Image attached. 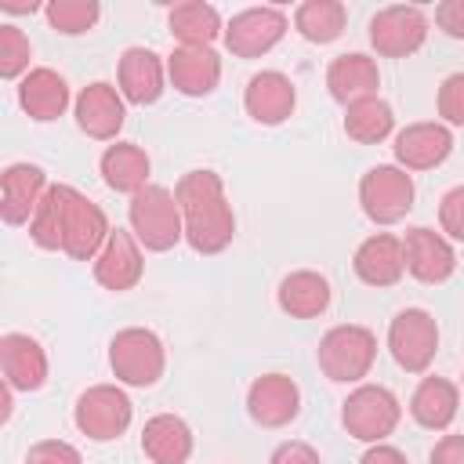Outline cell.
I'll return each mask as SVG.
<instances>
[{
  "instance_id": "cell-15",
  "label": "cell",
  "mask_w": 464,
  "mask_h": 464,
  "mask_svg": "<svg viewBox=\"0 0 464 464\" xmlns=\"http://www.w3.org/2000/svg\"><path fill=\"white\" fill-rule=\"evenodd\" d=\"M395 163L402 170H435L450 160L453 152V130L439 120H420V123H410L395 134Z\"/></svg>"
},
{
  "instance_id": "cell-36",
  "label": "cell",
  "mask_w": 464,
  "mask_h": 464,
  "mask_svg": "<svg viewBox=\"0 0 464 464\" xmlns=\"http://www.w3.org/2000/svg\"><path fill=\"white\" fill-rule=\"evenodd\" d=\"M25 464H83V457L65 439H40V442L29 446Z\"/></svg>"
},
{
  "instance_id": "cell-28",
  "label": "cell",
  "mask_w": 464,
  "mask_h": 464,
  "mask_svg": "<svg viewBox=\"0 0 464 464\" xmlns=\"http://www.w3.org/2000/svg\"><path fill=\"white\" fill-rule=\"evenodd\" d=\"M98 170H102V181L112 188V192H141L149 185V174H152V160L141 145L134 141H112L102 160H98Z\"/></svg>"
},
{
  "instance_id": "cell-9",
  "label": "cell",
  "mask_w": 464,
  "mask_h": 464,
  "mask_svg": "<svg viewBox=\"0 0 464 464\" xmlns=\"http://www.w3.org/2000/svg\"><path fill=\"white\" fill-rule=\"evenodd\" d=\"M112 236V225L105 218V210L87 199L80 188H65V225H62V254H69L72 261H94L105 246V239Z\"/></svg>"
},
{
  "instance_id": "cell-21",
  "label": "cell",
  "mask_w": 464,
  "mask_h": 464,
  "mask_svg": "<svg viewBox=\"0 0 464 464\" xmlns=\"http://www.w3.org/2000/svg\"><path fill=\"white\" fill-rule=\"evenodd\" d=\"M167 80L185 98H207L221 83V58L214 47H174L167 58Z\"/></svg>"
},
{
  "instance_id": "cell-37",
  "label": "cell",
  "mask_w": 464,
  "mask_h": 464,
  "mask_svg": "<svg viewBox=\"0 0 464 464\" xmlns=\"http://www.w3.org/2000/svg\"><path fill=\"white\" fill-rule=\"evenodd\" d=\"M439 228H442L450 239L464 243V185L450 188V192L439 199Z\"/></svg>"
},
{
  "instance_id": "cell-31",
  "label": "cell",
  "mask_w": 464,
  "mask_h": 464,
  "mask_svg": "<svg viewBox=\"0 0 464 464\" xmlns=\"http://www.w3.org/2000/svg\"><path fill=\"white\" fill-rule=\"evenodd\" d=\"M348 7L341 0H304L294 11V29L308 44H334L344 33Z\"/></svg>"
},
{
  "instance_id": "cell-26",
  "label": "cell",
  "mask_w": 464,
  "mask_h": 464,
  "mask_svg": "<svg viewBox=\"0 0 464 464\" xmlns=\"http://www.w3.org/2000/svg\"><path fill=\"white\" fill-rule=\"evenodd\" d=\"M330 279L312 272V268H297L290 276L279 279V290H276V301L279 308L290 315V319H315L330 308Z\"/></svg>"
},
{
  "instance_id": "cell-40",
  "label": "cell",
  "mask_w": 464,
  "mask_h": 464,
  "mask_svg": "<svg viewBox=\"0 0 464 464\" xmlns=\"http://www.w3.org/2000/svg\"><path fill=\"white\" fill-rule=\"evenodd\" d=\"M428 464H464V435H442L431 446Z\"/></svg>"
},
{
  "instance_id": "cell-43",
  "label": "cell",
  "mask_w": 464,
  "mask_h": 464,
  "mask_svg": "<svg viewBox=\"0 0 464 464\" xmlns=\"http://www.w3.org/2000/svg\"><path fill=\"white\" fill-rule=\"evenodd\" d=\"M460 388H464V373H460Z\"/></svg>"
},
{
  "instance_id": "cell-18",
  "label": "cell",
  "mask_w": 464,
  "mask_h": 464,
  "mask_svg": "<svg viewBox=\"0 0 464 464\" xmlns=\"http://www.w3.org/2000/svg\"><path fill=\"white\" fill-rule=\"evenodd\" d=\"M47 174L36 163H7L0 174V218L7 225H29L47 196Z\"/></svg>"
},
{
  "instance_id": "cell-8",
  "label": "cell",
  "mask_w": 464,
  "mask_h": 464,
  "mask_svg": "<svg viewBox=\"0 0 464 464\" xmlns=\"http://www.w3.org/2000/svg\"><path fill=\"white\" fill-rule=\"evenodd\" d=\"M388 352L399 370L424 373L439 352V323L428 308H402L388 323Z\"/></svg>"
},
{
  "instance_id": "cell-19",
  "label": "cell",
  "mask_w": 464,
  "mask_h": 464,
  "mask_svg": "<svg viewBox=\"0 0 464 464\" xmlns=\"http://www.w3.org/2000/svg\"><path fill=\"white\" fill-rule=\"evenodd\" d=\"M116 87H120L123 102H130V105H152V102H160V94L167 87V65H163V58L156 51H149V47H127L120 54Z\"/></svg>"
},
{
  "instance_id": "cell-6",
  "label": "cell",
  "mask_w": 464,
  "mask_h": 464,
  "mask_svg": "<svg viewBox=\"0 0 464 464\" xmlns=\"http://www.w3.org/2000/svg\"><path fill=\"white\" fill-rule=\"evenodd\" d=\"M413 178L399 163H377L359 178V207L373 225H395L413 210Z\"/></svg>"
},
{
  "instance_id": "cell-27",
  "label": "cell",
  "mask_w": 464,
  "mask_h": 464,
  "mask_svg": "<svg viewBox=\"0 0 464 464\" xmlns=\"http://www.w3.org/2000/svg\"><path fill=\"white\" fill-rule=\"evenodd\" d=\"M460 410V388L450 377H420L410 395V417L428 431H446Z\"/></svg>"
},
{
  "instance_id": "cell-34",
  "label": "cell",
  "mask_w": 464,
  "mask_h": 464,
  "mask_svg": "<svg viewBox=\"0 0 464 464\" xmlns=\"http://www.w3.org/2000/svg\"><path fill=\"white\" fill-rule=\"evenodd\" d=\"M29 58H33L29 36L18 25L4 22L0 25V76L4 80H22L29 72Z\"/></svg>"
},
{
  "instance_id": "cell-22",
  "label": "cell",
  "mask_w": 464,
  "mask_h": 464,
  "mask_svg": "<svg viewBox=\"0 0 464 464\" xmlns=\"http://www.w3.org/2000/svg\"><path fill=\"white\" fill-rule=\"evenodd\" d=\"M355 276L366 286H395L406 276V254H402V239L392 232H373L355 246L352 257Z\"/></svg>"
},
{
  "instance_id": "cell-5",
  "label": "cell",
  "mask_w": 464,
  "mask_h": 464,
  "mask_svg": "<svg viewBox=\"0 0 464 464\" xmlns=\"http://www.w3.org/2000/svg\"><path fill=\"white\" fill-rule=\"evenodd\" d=\"M402 420V406L395 399L392 388L384 384H359L355 392H348V399L341 402V424L352 439L373 446L384 442Z\"/></svg>"
},
{
  "instance_id": "cell-41",
  "label": "cell",
  "mask_w": 464,
  "mask_h": 464,
  "mask_svg": "<svg viewBox=\"0 0 464 464\" xmlns=\"http://www.w3.org/2000/svg\"><path fill=\"white\" fill-rule=\"evenodd\" d=\"M359 464H410L406 460V453L399 450V446H388V442H373L362 457H359Z\"/></svg>"
},
{
  "instance_id": "cell-11",
  "label": "cell",
  "mask_w": 464,
  "mask_h": 464,
  "mask_svg": "<svg viewBox=\"0 0 464 464\" xmlns=\"http://www.w3.org/2000/svg\"><path fill=\"white\" fill-rule=\"evenodd\" d=\"M428 40V14L417 4H392L370 18V47L381 58H406Z\"/></svg>"
},
{
  "instance_id": "cell-1",
  "label": "cell",
  "mask_w": 464,
  "mask_h": 464,
  "mask_svg": "<svg viewBox=\"0 0 464 464\" xmlns=\"http://www.w3.org/2000/svg\"><path fill=\"white\" fill-rule=\"evenodd\" d=\"M174 196H178L181 221H185V243L196 254L214 257L236 239V210L225 196L221 174H214L207 167L188 170L178 178Z\"/></svg>"
},
{
  "instance_id": "cell-12",
  "label": "cell",
  "mask_w": 464,
  "mask_h": 464,
  "mask_svg": "<svg viewBox=\"0 0 464 464\" xmlns=\"http://www.w3.org/2000/svg\"><path fill=\"white\" fill-rule=\"evenodd\" d=\"M72 116L87 138L116 141V134L123 130V120H127V102H123L120 87H112L109 80H94V83L80 87V94L72 102Z\"/></svg>"
},
{
  "instance_id": "cell-30",
  "label": "cell",
  "mask_w": 464,
  "mask_h": 464,
  "mask_svg": "<svg viewBox=\"0 0 464 464\" xmlns=\"http://www.w3.org/2000/svg\"><path fill=\"white\" fill-rule=\"evenodd\" d=\"M395 130V112L381 94L344 105V134L359 145H377Z\"/></svg>"
},
{
  "instance_id": "cell-10",
  "label": "cell",
  "mask_w": 464,
  "mask_h": 464,
  "mask_svg": "<svg viewBox=\"0 0 464 464\" xmlns=\"http://www.w3.org/2000/svg\"><path fill=\"white\" fill-rule=\"evenodd\" d=\"M286 29H290L286 11L261 4V7H246V11L232 14L221 40L236 58H261L286 36Z\"/></svg>"
},
{
  "instance_id": "cell-32",
  "label": "cell",
  "mask_w": 464,
  "mask_h": 464,
  "mask_svg": "<svg viewBox=\"0 0 464 464\" xmlns=\"http://www.w3.org/2000/svg\"><path fill=\"white\" fill-rule=\"evenodd\" d=\"M65 188L69 185H51L47 196L40 199L33 221H29V239L40 250H62V225H65Z\"/></svg>"
},
{
  "instance_id": "cell-35",
  "label": "cell",
  "mask_w": 464,
  "mask_h": 464,
  "mask_svg": "<svg viewBox=\"0 0 464 464\" xmlns=\"http://www.w3.org/2000/svg\"><path fill=\"white\" fill-rule=\"evenodd\" d=\"M439 116L446 127H464V72H450L442 83H439Z\"/></svg>"
},
{
  "instance_id": "cell-14",
  "label": "cell",
  "mask_w": 464,
  "mask_h": 464,
  "mask_svg": "<svg viewBox=\"0 0 464 464\" xmlns=\"http://www.w3.org/2000/svg\"><path fill=\"white\" fill-rule=\"evenodd\" d=\"M402 254H406V272L417 279V283H428V286H439L446 283L453 272H457V250L453 243L428 228V225H417L402 236Z\"/></svg>"
},
{
  "instance_id": "cell-25",
  "label": "cell",
  "mask_w": 464,
  "mask_h": 464,
  "mask_svg": "<svg viewBox=\"0 0 464 464\" xmlns=\"http://www.w3.org/2000/svg\"><path fill=\"white\" fill-rule=\"evenodd\" d=\"M192 428L178 413H156L141 428V453L152 464H185L192 457Z\"/></svg>"
},
{
  "instance_id": "cell-16",
  "label": "cell",
  "mask_w": 464,
  "mask_h": 464,
  "mask_svg": "<svg viewBox=\"0 0 464 464\" xmlns=\"http://www.w3.org/2000/svg\"><path fill=\"white\" fill-rule=\"evenodd\" d=\"M297 105V87L286 72L279 69H261L246 80V91H243V109L254 123L261 127H279L283 120H290Z\"/></svg>"
},
{
  "instance_id": "cell-24",
  "label": "cell",
  "mask_w": 464,
  "mask_h": 464,
  "mask_svg": "<svg viewBox=\"0 0 464 464\" xmlns=\"http://www.w3.org/2000/svg\"><path fill=\"white\" fill-rule=\"evenodd\" d=\"M377 87H381L377 62L370 54H362V51H344L326 65V91L341 105L370 98V94H377Z\"/></svg>"
},
{
  "instance_id": "cell-3",
  "label": "cell",
  "mask_w": 464,
  "mask_h": 464,
  "mask_svg": "<svg viewBox=\"0 0 464 464\" xmlns=\"http://www.w3.org/2000/svg\"><path fill=\"white\" fill-rule=\"evenodd\" d=\"M112 377L127 388H152L167 370V348L149 326H123L109 341Z\"/></svg>"
},
{
  "instance_id": "cell-29",
  "label": "cell",
  "mask_w": 464,
  "mask_h": 464,
  "mask_svg": "<svg viewBox=\"0 0 464 464\" xmlns=\"http://www.w3.org/2000/svg\"><path fill=\"white\" fill-rule=\"evenodd\" d=\"M167 25H170V33L178 36L181 47H210L218 36H225V25H221L218 7L214 4H203V0L174 4L170 14H167Z\"/></svg>"
},
{
  "instance_id": "cell-7",
  "label": "cell",
  "mask_w": 464,
  "mask_h": 464,
  "mask_svg": "<svg viewBox=\"0 0 464 464\" xmlns=\"http://www.w3.org/2000/svg\"><path fill=\"white\" fill-rule=\"evenodd\" d=\"M134 420V402L120 384H91L80 392L72 406V424L91 442H112L120 439Z\"/></svg>"
},
{
  "instance_id": "cell-20",
  "label": "cell",
  "mask_w": 464,
  "mask_h": 464,
  "mask_svg": "<svg viewBox=\"0 0 464 464\" xmlns=\"http://www.w3.org/2000/svg\"><path fill=\"white\" fill-rule=\"evenodd\" d=\"M0 370L4 384L14 392H36L47 384V352L36 337L29 334H4L0 337Z\"/></svg>"
},
{
  "instance_id": "cell-2",
  "label": "cell",
  "mask_w": 464,
  "mask_h": 464,
  "mask_svg": "<svg viewBox=\"0 0 464 464\" xmlns=\"http://www.w3.org/2000/svg\"><path fill=\"white\" fill-rule=\"evenodd\" d=\"M127 221H130L134 239H138L145 250H152V254L174 250V246L185 239V221H181L178 196H174V188L156 185V181H149L141 192L130 196V203H127Z\"/></svg>"
},
{
  "instance_id": "cell-33",
  "label": "cell",
  "mask_w": 464,
  "mask_h": 464,
  "mask_svg": "<svg viewBox=\"0 0 464 464\" xmlns=\"http://www.w3.org/2000/svg\"><path fill=\"white\" fill-rule=\"evenodd\" d=\"M44 14H47L51 29H58L62 36H83L102 18V4L98 0H51L44 7Z\"/></svg>"
},
{
  "instance_id": "cell-39",
  "label": "cell",
  "mask_w": 464,
  "mask_h": 464,
  "mask_svg": "<svg viewBox=\"0 0 464 464\" xmlns=\"http://www.w3.org/2000/svg\"><path fill=\"white\" fill-rule=\"evenodd\" d=\"M435 25L453 36V40H464V0H442L435 7Z\"/></svg>"
},
{
  "instance_id": "cell-42",
  "label": "cell",
  "mask_w": 464,
  "mask_h": 464,
  "mask_svg": "<svg viewBox=\"0 0 464 464\" xmlns=\"http://www.w3.org/2000/svg\"><path fill=\"white\" fill-rule=\"evenodd\" d=\"M0 7L11 11V14H33L40 4H36V0H33V4H22V0H0Z\"/></svg>"
},
{
  "instance_id": "cell-13",
  "label": "cell",
  "mask_w": 464,
  "mask_h": 464,
  "mask_svg": "<svg viewBox=\"0 0 464 464\" xmlns=\"http://www.w3.org/2000/svg\"><path fill=\"white\" fill-rule=\"evenodd\" d=\"M246 413L261 428H286L301 413V388L286 373H261L246 388Z\"/></svg>"
},
{
  "instance_id": "cell-38",
  "label": "cell",
  "mask_w": 464,
  "mask_h": 464,
  "mask_svg": "<svg viewBox=\"0 0 464 464\" xmlns=\"http://www.w3.org/2000/svg\"><path fill=\"white\" fill-rule=\"evenodd\" d=\"M268 464H323V460H319L315 446H308V442H301V439H290V442H279V446L272 450Z\"/></svg>"
},
{
  "instance_id": "cell-4",
  "label": "cell",
  "mask_w": 464,
  "mask_h": 464,
  "mask_svg": "<svg viewBox=\"0 0 464 464\" xmlns=\"http://www.w3.org/2000/svg\"><path fill=\"white\" fill-rule=\"evenodd\" d=\"M315 359H319V370L337 381V384H359L370 370H373V359H377V337L373 330L359 326V323H341V326H330L315 348Z\"/></svg>"
},
{
  "instance_id": "cell-23",
  "label": "cell",
  "mask_w": 464,
  "mask_h": 464,
  "mask_svg": "<svg viewBox=\"0 0 464 464\" xmlns=\"http://www.w3.org/2000/svg\"><path fill=\"white\" fill-rule=\"evenodd\" d=\"M18 105L29 120L36 123H51L69 109V83L62 72L36 65L18 80Z\"/></svg>"
},
{
  "instance_id": "cell-17",
  "label": "cell",
  "mask_w": 464,
  "mask_h": 464,
  "mask_svg": "<svg viewBox=\"0 0 464 464\" xmlns=\"http://www.w3.org/2000/svg\"><path fill=\"white\" fill-rule=\"evenodd\" d=\"M145 276V254H141V243L134 239V232L127 228H112V236L105 239L102 254L94 257V279L98 286L112 290V294H123V290H134Z\"/></svg>"
}]
</instances>
